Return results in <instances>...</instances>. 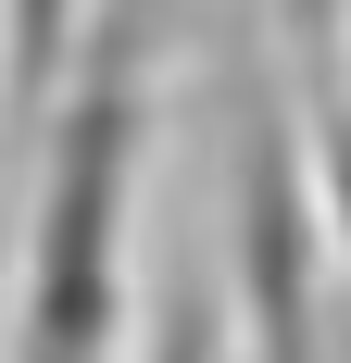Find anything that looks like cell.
<instances>
[{"label": "cell", "instance_id": "5", "mask_svg": "<svg viewBox=\"0 0 351 363\" xmlns=\"http://www.w3.org/2000/svg\"><path fill=\"white\" fill-rule=\"evenodd\" d=\"M339 26H351V0H339Z\"/></svg>", "mask_w": 351, "mask_h": 363}, {"label": "cell", "instance_id": "1", "mask_svg": "<svg viewBox=\"0 0 351 363\" xmlns=\"http://www.w3.org/2000/svg\"><path fill=\"white\" fill-rule=\"evenodd\" d=\"M176 13L188 0H101L75 75L38 113L0 363H126V326H139V176H151V125H163Z\"/></svg>", "mask_w": 351, "mask_h": 363}, {"label": "cell", "instance_id": "2", "mask_svg": "<svg viewBox=\"0 0 351 363\" xmlns=\"http://www.w3.org/2000/svg\"><path fill=\"white\" fill-rule=\"evenodd\" d=\"M226 326L239 363H339V251H326V201H314V150H301V113L276 101V75H239V113H226Z\"/></svg>", "mask_w": 351, "mask_h": 363}, {"label": "cell", "instance_id": "3", "mask_svg": "<svg viewBox=\"0 0 351 363\" xmlns=\"http://www.w3.org/2000/svg\"><path fill=\"white\" fill-rule=\"evenodd\" d=\"M88 13H101V0H0V113H13V125L50 113V88H63L75 50H88Z\"/></svg>", "mask_w": 351, "mask_h": 363}, {"label": "cell", "instance_id": "4", "mask_svg": "<svg viewBox=\"0 0 351 363\" xmlns=\"http://www.w3.org/2000/svg\"><path fill=\"white\" fill-rule=\"evenodd\" d=\"M288 13H301V26H326V13H339V0H288Z\"/></svg>", "mask_w": 351, "mask_h": 363}]
</instances>
